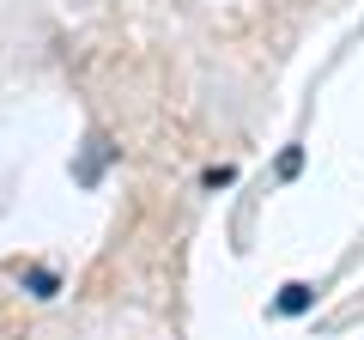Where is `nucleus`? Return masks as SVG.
<instances>
[{"label":"nucleus","instance_id":"1","mask_svg":"<svg viewBox=\"0 0 364 340\" xmlns=\"http://www.w3.org/2000/svg\"><path fill=\"white\" fill-rule=\"evenodd\" d=\"M316 304V286H304V280H291V286H279V298H273V310L279 316H304Z\"/></svg>","mask_w":364,"mask_h":340},{"label":"nucleus","instance_id":"2","mask_svg":"<svg viewBox=\"0 0 364 340\" xmlns=\"http://www.w3.org/2000/svg\"><path fill=\"white\" fill-rule=\"evenodd\" d=\"M104 164H109V140H104V134H91V140H85V158H79L73 176H79V183H97V170H104Z\"/></svg>","mask_w":364,"mask_h":340},{"label":"nucleus","instance_id":"3","mask_svg":"<svg viewBox=\"0 0 364 340\" xmlns=\"http://www.w3.org/2000/svg\"><path fill=\"white\" fill-rule=\"evenodd\" d=\"M25 286H31V298H55V274H49V267H31Z\"/></svg>","mask_w":364,"mask_h":340},{"label":"nucleus","instance_id":"4","mask_svg":"<svg viewBox=\"0 0 364 340\" xmlns=\"http://www.w3.org/2000/svg\"><path fill=\"white\" fill-rule=\"evenodd\" d=\"M298 164H304V152H298V146H286V152H279V176H298Z\"/></svg>","mask_w":364,"mask_h":340},{"label":"nucleus","instance_id":"5","mask_svg":"<svg viewBox=\"0 0 364 340\" xmlns=\"http://www.w3.org/2000/svg\"><path fill=\"white\" fill-rule=\"evenodd\" d=\"M231 176H237V170H231V164H213V170H207V176H200V183H207V188H225V183H231Z\"/></svg>","mask_w":364,"mask_h":340}]
</instances>
